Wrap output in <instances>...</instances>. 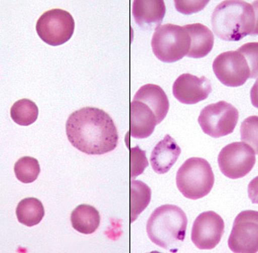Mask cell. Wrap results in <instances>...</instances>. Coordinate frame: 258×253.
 Instances as JSON below:
<instances>
[{"label":"cell","instance_id":"cell-24","mask_svg":"<svg viewBox=\"0 0 258 253\" xmlns=\"http://www.w3.org/2000/svg\"><path fill=\"white\" fill-rule=\"evenodd\" d=\"M208 3V0H175L174 6L178 12L185 15H190L201 12Z\"/></svg>","mask_w":258,"mask_h":253},{"label":"cell","instance_id":"cell-23","mask_svg":"<svg viewBox=\"0 0 258 253\" xmlns=\"http://www.w3.org/2000/svg\"><path fill=\"white\" fill-rule=\"evenodd\" d=\"M149 165L146 152L140 148L133 147L131 149V178L132 180L142 173Z\"/></svg>","mask_w":258,"mask_h":253},{"label":"cell","instance_id":"cell-2","mask_svg":"<svg viewBox=\"0 0 258 253\" xmlns=\"http://www.w3.org/2000/svg\"><path fill=\"white\" fill-rule=\"evenodd\" d=\"M213 32L227 42H237L258 33L257 9L240 0H226L216 6L212 15Z\"/></svg>","mask_w":258,"mask_h":253},{"label":"cell","instance_id":"cell-9","mask_svg":"<svg viewBox=\"0 0 258 253\" xmlns=\"http://www.w3.org/2000/svg\"><path fill=\"white\" fill-rule=\"evenodd\" d=\"M255 156L254 149L246 143H231L219 152L218 163L220 171L231 179L244 177L254 168Z\"/></svg>","mask_w":258,"mask_h":253},{"label":"cell","instance_id":"cell-4","mask_svg":"<svg viewBox=\"0 0 258 253\" xmlns=\"http://www.w3.org/2000/svg\"><path fill=\"white\" fill-rule=\"evenodd\" d=\"M187 218L177 206H161L156 208L147 222L148 236L154 244L175 252L186 237Z\"/></svg>","mask_w":258,"mask_h":253},{"label":"cell","instance_id":"cell-16","mask_svg":"<svg viewBox=\"0 0 258 253\" xmlns=\"http://www.w3.org/2000/svg\"><path fill=\"white\" fill-rule=\"evenodd\" d=\"M133 100L145 103L156 114L158 124L168 114L169 110L168 96L163 89L157 85H144L139 88Z\"/></svg>","mask_w":258,"mask_h":253},{"label":"cell","instance_id":"cell-14","mask_svg":"<svg viewBox=\"0 0 258 253\" xmlns=\"http://www.w3.org/2000/svg\"><path fill=\"white\" fill-rule=\"evenodd\" d=\"M157 118L153 111L139 100L131 102V129L130 133L135 139L149 138L156 128Z\"/></svg>","mask_w":258,"mask_h":253},{"label":"cell","instance_id":"cell-20","mask_svg":"<svg viewBox=\"0 0 258 253\" xmlns=\"http://www.w3.org/2000/svg\"><path fill=\"white\" fill-rule=\"evenodd\" d=\"M151 200V189L142 181H131V221L134 222Z\"/></svg>","mask_w":258,"mask_h":253},{"label":"cell","instance_id":"cell-17","mask_svg":"<svg viewBox=\"0 0 258 253\" xmlns=\"http://www.w3.org/2000/svg\"><path fill=\"white\" fill-rule=\"evenodd\" d=\"M190 36V48L187 56L190 58H203L213 49L214 36L212 30L201 24H187L184 26Z\"/></svg>","mask_w":258,"mask_h":253},{"label":"cell","instance_id":"cell-18","mask_svg":"<svg viewBox=\"0 0 258 253\" xmlns=\"http://www.w3.org/2000/svg\"><path fill=\"white\" fill-rule=\"evenodd\" d=\"M100 214L96 208L87 204L79 205L72 212L70 220L73 228L83 234H92L100 225Z\"/></svg>","mask_w":258,"mask_h":253},{"label":"cell","instance_id":"cell-6","mask_svg":"<svg viewBox=\"0 0 258 253\" xmlns=\"http://www.w3.org/2000/svg\"><path fill=\"white\" fill-rule=\"evenodd\" d=\"M151 47L158 60L167 64L175 62L189 51L190 36L184 26L164 24L155 31Z\"/></svg>","mask_w":258,"mask_h":253},{"label":"cell","instance_id":"cell-10","mask_svg":"<svg viewBox=\"0 0 258 253\" xmlns=\"http://www.w3.org/2000/svg\"><path fill=\"white\" fill-rule=\"evenodd\" d=\"M228 245L235 253L257 252V211L245 210L237 215L229 237Z\"/></svg>","mask_w":258,"mask_h":253},{"label":"cell","instance_id":"cell-11","mask_svg":"<svg viewBox=\"0 0 258 253\" xmlns=\"http://www.w3.org/2000/svg\"><path fill=\"white\" fill-rule=\"evenodd\" d=\"M225 232V222L215 212L200 214L194 222L191 239L200 250H212L216 247Z\"/></svg>","mask_w":258,"mask_h":253},{"label":"cell","instance_id":"cell-21","mask_svg":"<svg viewBox=\"0 0 258 253\" xmlns=\"http://www.w3.org/2000/svg\"><path fill=\"white\" fill-rule=\"evenodd\" d=\"M39 110L36 103L28 99H22L13 104L11 108V117L16 124L28 126L36 122Z\"/></svg>","mask_w":258,"mask_h":253},{"label":"cell","instance_id":"cell-1","mask_svg":"<svg viewBox=\"0 0 258 253\" xmlns=\"http://www.w3.org/2000/svg\"><path fill=\"white\" fill-rule=\"evenodd\" d=\"M66 133L70 144L87 155H104L114 151L119 139L111 116L101 109L91 106L69 115Z\"/></svg>","mask_w":258,"mask_h":253},{"label":"cell","instance_id":"cell-15","mask_svg":"<svg viewBox=\"0 0 258 253\" xmlns=\"http://www.w3.org/2000/svg\"><path fill=\"white\" fill-rule=\"evenodd\" d=\"M181 149L171 136L166 135L154 148L150 156V164L157 174H165L175 164Z\"/></svg>","mask_w":258,"mask_h":253},{"label":"cell","instance_id":"cell-3","mask_svg":"<svg viewBox=\"0 0 258 253\" xmlns=\"http://www.w3.org/2000/svg\"><path fill=\"white\" fill-rule=\"evenodd\" d=\"M257 42L243 44L235 51L224 52L213 61V72L222 84L237 88L247 80L255 79L258 72Z\"/></svg>","mask_w":258,"mask_h":253},{"label":"cell","instance_id":"cell-19","mask_svg":"<svg viewBox=\"0 0 258 253\" xmlns=\"http://www.w3.org/2000/svg\"><path fill=\"white\" fill-rule=\"evenodd\" d=\"M45 210L42 202L33 197L22 200L16 208L18 221L26 226L38 225L44 217Z\"/></svg>","mask_w":258,"mask_h":253},{"label":"cell","instance_id":"cell-22","mask_svg":"<svg viewBox=\"0 0 258 253\" xmlns=\"http://www.w3.org/2000/svg\"><path fill=\"white\" fill-rule=\"evenodd\" d=\"M40 171L39 162L34 157H21L14 165L16 177L23 183H31L36 181Z\"/></svg>","mask_w":258,"mask_h":253},{"label":"cell","instance_id":"cell-7","mask_svg":"<svg viewBox=\"0 0 258 253\" xmlns=\"http://www.w3.org/2000/svg\"><path fill=\"white\" fill-rule=\"evenodd\" d=\"M239 113L237 109L226 101L213 103L201 110L198 122L206 134L218 139L233 133Z\"/></svg>","mask_w":258,"mask_h":253},{"label":"cell","instance_id":"cell-8","mask_svg":"<svg viewBox=\"0 0 258 253\" xmlns=\"http://www.w3.org/2000/svg\"><path fill=\"white\" fill-rule=\"evenodd\" d=\"M75 19L69 12L61 9L44 12L36 23V32L48 45L60 46L72 37Z\"/></svg>","mask_w":258,"mask_h":253},{"label":"cell","instance_id":"cell-12","mask_svg":"<svg viewBox=\"0 0 258 253\" xmlns=\"http://www.w3.org/2000/svg\"><path fill=\"white\" fill-rule=\"evenodd\" d=\"M212 92V85L206 76L199 78L190 74L179 76L173 85V94L182 104L195 105L203 101Z\"/></svg>","mask_w":258,"mask_h":253},{"label":"cell","instance_id":"cell-13","mask_svg":"<svg viewBox=\"0 0 258 253\" xmlns=\"http://www.w3.org/2000/svg\"><path fill=\"white\" fill-rule=\"evenodd\" d=\"M132 14L142 29L156 30L165 17V3L162 0H135Z\"/></svg>","mask_w":258,"mask_h":253},{"label":"cell","instance_id":"cell-5","mask_svg":"<svg viewBox=\"0 0 258 253\" xmlns=\"http://www.w3.org/2000/svg\"><path fill=\"white\" fill-rule=\"evenodd\" d=\"M214 181L210 163L201 157L186 160L176 175L178 189L187 199L199 200L207 196L213 189Z\"/></svg>","mask_w":258,"mask_h":253}]
</instances>
